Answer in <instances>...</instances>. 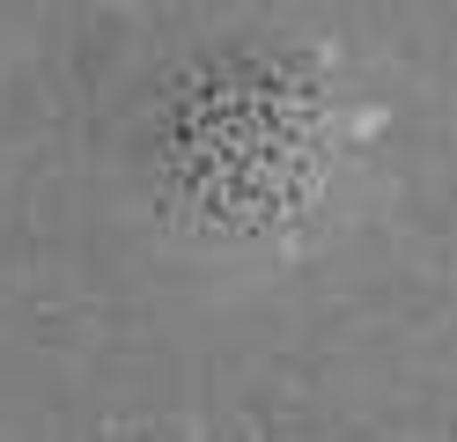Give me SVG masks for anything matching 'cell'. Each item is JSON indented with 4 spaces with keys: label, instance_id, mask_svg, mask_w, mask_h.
<instances>
[{
    "label": "cell",
    "instance_id": "6da1fadb",
    "mask_svg": "<svg viewBox=\"0 0 457 442\" xmlns=\"http://www.w3.org/2000/svg\"><path fill=\"white\" fill-rule=\"evenodd\" d=\"M347 59L303 29H214L133 111V185L192 251L280 258L318 236L354 147Z\"/></svg>",
    "mask_w": 457,
    "mask_h": 442
}]
</instances>
